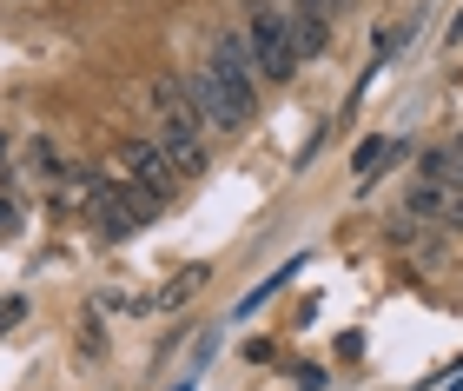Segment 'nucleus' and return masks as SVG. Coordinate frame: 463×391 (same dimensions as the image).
<instances>
[{"label":"nucleus","instance_id":"f8f14e48","mask_svg":"<svg viewBox=\"0 0 463 391\" xmlns=\"http://www.w3.org/2000/svg\"><path fill=\"white\" fill-rule=\"evenodd\" d=\"M450 47H463V14L450 20Z\"/></svg>","mask_w":463,"mask_h":391},{"label":"nucleus","instance_id":"f03ea898","mask_svg":"<svg viewBox=\"0 0 463 391\" xmlns=\"http://www.w3.org/2000/svg\"><path fill=\"white\" fill-rule=\"evenodd\" d=\"M87 213H93L99 239H133L139 225L159 213V199H146L139 186H126V179H99V193L87 199Z\"/></svg>","mask_w":463,"mask_h":391},{"label":"nucleus","instance_id":"7ed1b4c3","mask_svg":"<svg viewBox=\"0 0 463 391\" xmlns=\"http://www.w3.org/2000/svg\"><path fill=\"white\" fill-rule=\"evenodd\" d=\"M213 80H219V93L239 107V119H251V107H259V67H251V47H245V33H219L213 40Z\"/></svg>","mask_w":463,"mask_h":391},{"label":"nucleus","instance_id":"39448f33","mask_svg":"<svg viewBox=\"0 0 463 391\" xmlns=\"http://www.w3.org/2000/svg\"><path fill=\"white\" fill-rule=\"evenodd\" d=\"M285 20H291V40H298V60L331 47V14L318 7V0H285Z\"/></svg>","mask_w":463,"mask_h":391},{"label":"nucleus","instance_id":"9d476101","mask_svg":"<svg viewBox=\"0 0 463 391\" xmlns=\"http://www.w3.org/2000/svg\"><path fill=\"white\" fill-rule=\"evenodd\" d=\"M20 319H27V299H14V292H7V299H0V332H14Z\"/></svg>","mask_w":463,"mask_h":391},{"label":"nucleus","instance_id":"20e7f679","mask_svg":"<svg viewBox=\"0 0 463 391\" xmlns=\"http://www.w3.org/2000/svg\"><path fill=\"white\" fill-rule=\"evenodd\" d=\"M119 179H126V186H139L146 199H159L165 205V193H173V159H165V147H159V139H133V147H126L119 153Z\"/></svg>","mask_w":463,"mask_h":391},{"label":"nucleus","instance_id":"6e6552de","mask_svg":"<svg viewBox=\"0 0 463 391\" xmlns=\"http://www.w3.org/2000/svg\"><path fill=\"white\" fill-rule=\"evenodd\" d=\"M298 265H305V259H285L279 272H271V279L259 285V292H245V299H239V312H259V305H265L271 292H279V285H291V279H298Z\"/></svg>","mask_w":463,"mask_h":391},{"label":"nucleus","instance_id":"1a4fd4ad","mask_svg":"<svg viewBox=\"0 0 463 391\" xmlns=\"http://www.w3.org/2000/svg\"><path fill=\"white\" fill-rule=\"evenodd\" d=\"M199 285H205V265H185V272H179V279H173V285H165V292H159V305H165V312H173V305H185V299L199 292Z\"/></svg>","mask_w":463,"mask_h":391},{"label":"nucleus","instance_id":"9b49d317","mask_svg":"<svg viewBox=\"0 0 463 391\" xmlns=\"http://www.w3.org/2000/svg\"><path fill=\"white\" fill-rule=\"evenodd\" d=\"M0 233H14V199L0 193Z\"/></svg>","mask_w":463,"mask_h":391},{"label":"nucleus","instance_id":"f257e3e1","mask_svg":"<svg viewBox=\"0 0 463 391\" xmlns=\"http://www.w3.org/2000/svg\"><path fill=\"white\" fill-rule=\"evenodd\" d=\"M239 33H245V47H251V67H259V80L285 87V80L298 73V40H291V20H285L279 0H251Z\"/></svg>","mask_w":463,"mask_h":391},{"label":"nucleus","instance_id":"ddd939ff","mask_svg":"<svg viewBox=\"0 0 463 391\" xmlns=\"http://www.w3.org/2000/svg\"><path fill=\"white\" fill-rule=\"evenodd\" d=\"M7 153H14V139H7V127H0V159H7Z\"/></svg>","mask_w":463,"mask_h":391},{"label":"nucleus","instance_id":"423d86ee","mask_svg":"<svg viewBox=\"0 0 463 391\" xmlns=\"http://www.w3.org/2000/svg\"><path fill=\"white\" fill-rule=\"evenodd\" d=\"M185 87H193V100H199V113H205V127H219V133H239L245 119H239V107L219 93V80H213V67H199V73H185Z\"/></svg>","mask_w":463,"mask_h":391},{"label":"nucleus","instance_id":"4468645a","mask_svg":"<svg viewBox=\"0 0 463 391\" xmlns=\"http://www.w3.org/2000/svg\"><path fill=\"white\" fill-rule=\"evenodd\" d=\"M173 391H193V378H179V385H173Z\"/></svg>","mask_w":463,"mask_h":391},{"label":"nucleus","instance_id":"0eeeda50","mask_svg":"<svg viewBox=\"0 0 463 391\" xmlns=\"http://www.w3.org/2000/svg\"><path fill=\"white\" fill-rule=\"evenodd\" d=\"M391 159H397V139H364V147H357V159H351V173L371 179L377 167H391Z\"/></svg>","mask_w":463,"mask_h":391}]
</instances>
